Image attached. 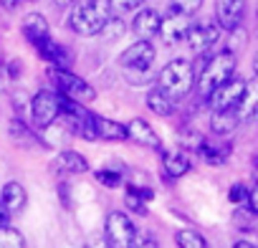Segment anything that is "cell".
I'll use <instances>...</instances> for the list:
<instances>
[{
  "instance_id": "cell-1",
  "label": "cell",
  "mask_w": 258,
  "mask_h": 248,
  "mask_svg": "<svg viewBox=\"0 0 258 248\" xmlns=\"http://www.w3.org/2000/svg\"><path fill=\"white\" fill-rule=\"evenodd\" d=\"M111 8L109 0H81L74 8V13L69 16V26L76 36H99V31L104 28V23L111 18Z\"/></svg>"
},
{
  "instance_id": "cell-2",
  "label": "cell",
  "mask_w": 258,
  "mask_h": 248,
  "mask_svg": "<svg viewBox=\"0 0 258 248\" xmlns=\"http://www.w3.org/2000/svg\"><path fill=\"white\" fill-rule=\"evenodd\" d=\"M119 64L126 74L129 84H150L152 81V66H155V46L150 41H140L132 43L129 48H124V53L119 56Z\"/></svg>"
},
{
  "instance_id": "cell-3",
  "label": "cell",
  "mask_w": 258,
  "mask_h": 248,
  "mask_svg": "<svg viewBox=\"0 0 258 248\" xmlns=\"http://www.w3.org/2000/svg\"><path fill=\"white\" fill-rule=\"evenodd\" d=\"M157 86L172 99V101H180L185 99L192 86H195V69L190 61L185 58H175L170 61L160 74H157Z\"/></svg>"
},
{
  "instance_id": "cell-4",
  "label": "cell",
  "mask_w": 258,
  "mask_h": 248,
  "mask_svg": "<svg viewBox=\"0 0 258 248\" xmlns=\"http://www.w3.org/2000/svg\"><path fill=\"white\" fill-rule=\"evenodd\" d=\"M235 74V53L233 51H220L215 56H210L198 76V91L200 96H210V91H215L223 81H228Z\"/></svg>"
},
{
  "instance_id": "cell-5",
  "label": "cell",
  "mask_w": 258,
  "mask_h": 248,
  "mask_svg": "<svg viewBox=\"0 0 258 248\" xmlns=\"http://www.w3.org/2000/svg\"><path fill=\"white\" fill-rule=\"evenodd\" d=\"M48 76H51V81H53V86H56V91H58L61 96H69V99L81 101V104H89V101H94V99H96L94 86H91V84H86L81 76L71 74L69 69L51 66V69H48Z\"/></svg>"
},
{
  "instance_id": "cell-6",
  "label": "cell",
  "mask_w": 258,
  "mask_h": 248,
  "mask_svg": "<svg viewBox=\"0 0 258 248\" xmlns=\"http://www.w3.org/2000/svg\"><path fill=\"white\" fill-rule=\"evenodd\" d=\"M140 235L135 223L129 220L124 213H109L106 225H104V243L111 248H132L137 245Z\"/></svg>"
},
{
  "instance_id": "cell-7",
  "label": "cell",
  "mask_w": 258,
  "mask_h": 248,
  "mask_svg": "<svg viewBox=\"0 0 258 248\" xmlns=\"http://www.w3.org/2000/svg\"><path fill=\"white\" fill-rule=\"evenodd\" d=\"M245 79H238V76H230L228 81H223L215 91H210L208 96V104L213 111H225V109H238L243 94H245Z\"/></svg>"
},
{
  "instance_id": "cell-8",
  "label": "cell",
  "mask_w": 258,
  "mask_h": 248,
  "mask_svg": "<svg viewBox=\"0 0 258 248\" xmlns=\"http://www.w3.org/2000/svg\"><path fill=\"white\" fill-rule=\"evenodd\" d=\"M31 116H33L36 130H48L58 119V94H53L48 89H41L31 101Z\"/></svg>"
},
{
  "instance_id": "cell-9",
  "label": "cell",
  "mask_w": 258,
  "mask_h": 248,
  "mask_svg": "<svg viewBox=\"0 0 258 248\" xmlns=\"http://www.w3.org/2000/svg\"><path fill=\"white\" fill-rule=\"evenodd\" d=\"M245 13V0H215V23L223 31H238Z\"/></svg>"
},
{
  "instance_id": "cell-10",
  "label": "cell",
  "mask_w": 258,
  "mask_h": 248,
  "mask_svg": "<svg viewBox=\"0 0 258 248\" xmlns=\"http://www.w3.org/2000/svg\"><path fill=\"white\" fill-rule=\"evenodd\" d=\"M190 26H192V16H185V13L172 11L170 16H165V18H162V23H160V36H162V41H165V43H170V46H172V43L185 41V36H187Z\"/></svg>"
},
{
  "instance_id": "cell-11",
  "label": "cell",
  "mask_w": 258,
  "mask_h": 248,
  "mask_svg": "<svg viewBox=\"0 0 258 248\" xmlns=\"http://www.w3.org/2000/svg\"><path fill=\"white\" fill-rule=\"evenodd\" d=\"M198 152H200V157H203L208 165H225L228 157H230V152H233V145H230L225 137H220V135H215V137H203V140L198 142Z\"/></svg>"
},
{
  "instance_id": "cell-12",
  "label": "cell",
  "mask_w": 258,
  "mask_h": 248,
  "mask_svg": "<svg viewBox=\"0 0 258 248\" xmlns=\"http://www.w3.org/2000/svg\"><path fill=\"white\" fill-rule=\"evenodd\" d=\"M220 38V26L218 23H200V26H190L185 41L190 43V48L195 53H205L210 51Z\"/></svg>"
},
{
  "instance_id": "cell-13",
  "label": "cell",
  "mask_w": 258,
  "mask_h": 248,
  "mask_svg": "<svg viewBox=\"0 0 258 248\" xmlns=\"http://www.w3.org/2000/svg\"><path fill=\"white\" fill-rule=\"evenodd\" d=\"M36 51H38V56L43 58V61H48L51 66H58V69H71V56H69V51L58 43V41H53L51 36H46V38H41L36 46H33Z\"/></svg>"
},
{
  "instance_id": "cell-14",
  "label": "cell",
  "mask_w": 258,
  "mask_h": 248,
  "mask_svg": "<svg viewBox=\"0 0 258 248\" xmlns=\"http://www.w3.org/2000/svg\"><path fill=\"white\" fill-rule=\"evenodd\" d=\"M160 23H162V16H160L157 11L147 8V11H140V13L135 16L132 31H135V36H137L140 41H150V38H155V36L160 33Z\"/></svg>"
},
{
  "instance_id": "cell-15",
  "label": "cell",
  "mask_w": 258,
  "mask_h": 248,
  "mask_svg": "<svg viewBox=\"0 0 258 248\" xmlns=\"http://www.w3.org/2000/svg\"><path fill=\"white\" fill-rule=\"evenodd\" d=\"M126 140H135L142 147H152V150H162V142L157 137V132L150 127L145 119H132L126 124Z\"/></svg>"
},
{
  "instance_id": "cell-16",
  "label": "cell",
  "mask_w": 258,
  "mask_h": 248,
  "mask_svg": "<svg viewBox=\"0 0 258 248\" xmlns=\"http://www.w3.org/2000/svg\"><path fill=\"white\" fill-rule=\"evenodd\" d=\"M94 130H96V137L99 140H109V142H121V140H126V124H121V121H114V119H109V116H99V114H94Z\"/></svg>"
},
{
  "instance_id": "cell-17",
  "label": "cell",
  "mask_w": 258,
  "mask_h": 248,
  "mask_svg": "<svg viewBox=\"0 0 258 248\" xmlns=\"http://www.w3.org/2000/svg\"><path fill=\"white\" fill-rule=\"evenodd\" d=\"M240 124V116L235 109H225V111H213V119H210V130L213 135H220V137H228L238 130Z\"/></svg>"
},
{
  "instance_id": "cell-18",
  "label": "cell",
  "mask_w": 258,
  "mask_h": 248,
  "mask_svg": "<svg viewBox=\"0 0 258 248\" xmlns=\"http://www.w3.org/2000/svg\"><path fill=\"white\" fill-rule=\"evenodd\" d=\"M235 111H238L240 121H250L258 116V76H255V81L245 84V94H243Z\"/></svg>"
},
{
  "instance_id": "cell-19",
  "label": "cell",
  "mask_w": 258,
  "mask_h": 248,
  "mask_svg": "<svg viewBox=\"0 0 258 248\" xmlns=\"http://www.w3.org/2000/svg\"><path fill=\"white\" fill-rule=\"evenodd\" d=\"M162 167H165L167 177H182L190 170V157L182 150H170L162 155Z\"/></svg>"
},
{
  "instance_id": "cell-20",
  "label": "cell",
  "mask_w": 258,
  "mask_h": 248,
  "mask_svg": "<svg viewBox=\"0 0 258 248\" xmlns=\"http://www.w3.org/2000/svg\"><path fill=\"white\" fill-rule=\"evenodd\" d=\"M23 36L36 46L41 38L51 36V33H48V21H46L41 13H31V16H26V18H23Z\"/></svg>"
},
{
  "instance_id": "cell-21",
  "label": "cell",
  "mask_w": 258,
  "mask_h": 248,
  "mask_svg": "<svg viewBox=\"0 0 258 248\" xmlns=\"http://www.w3.org/2000/svg\"><path fill=\"white\" fill-rule=\"evenodd\" d=\"M56 167H58L61 172H69V175H81V172L89 170V162H86L84 155H79V152H74V150H66V152H58Z\"/></svg>"
},
{
  "instance_id": "cell-22",
  "label": "cell",
  "mask_w": 258,
  "mask_h": 248,
  "mask_svg": "<svg viewBox=\"0 0 258 248\" xmlns=\"http://www.w3.org/2000/svg\"><path fill=\"white\" fill-rule=\"evenodd\" d=\"M0 198H3V203H6V208H8L11 213L23 210L26 203H28V193H26V188H23L21 182H8V185L3 188V193H0Z\"/></svg>"
},
{
  "instance_id": "cell-23",
  "label": "cell",
  "mask_w": 258,
  "mask_h": 248,
  "mask_svg": "<svg viewBox=\"0 0 258 248\" xmlns=\"http://www.w3.org/2000/svg\"><path fill=\"white\" fill-rule=\"evenodd\" d=\"M147 106H150L157 116H170V114L175 111V101H172L160 86H155V89L147 94Z\"/></svg>"
},
{
  "instance_id": "cell-24",
  "label": "cell",
  "mask_w": 258,
  "mask_h": 248,
  "mask_svg": "<svg viewBox=\"0 0 258 248\" xmlns=\"http://www.w3.org/2000/svg\"><path fill=\"white\" fill-rule=\"evenodd\" d=\"M233 223H235V228H240L245 233L258 230V213H253L250 208H238L233 213Z\"/></svg>"
},
{
  "instance_id": "cell-25",
  "label": "cell",
  "mask_w": 258,
  "mask_h": 248,
  "mask_svg": "<svg viewBox=\"0 0 258 248\" xmlns=\"http://www.w3.org/2000/svg\"><path fill=\"white\" fill-rule=\"evenodd\" d=\"M23 245H26V238L21 235V230L11 225L0 228V248H23Z\"/></svg>"
},
{
  "instance_id": "cell-26",
  "label": "cell",
  "mask_w": 258,
  "mask_h": 248,
  "mask_svg": "<svg viewBox=\"0 0 258 248\" xmlns=\"http://www.w3.org/2000/svg\"><path fill=\"white\" fill-rule=\"evenodd\" d=\"M96 182L99 185H104V188H119L121 182H124V175H121V170H111V167H101V170H96Z\"/></svg>"
},
{
  "instance_id": "cell-27",
  "label": "cell",
  "mask_w": 258,
  "mask_h": 248,
  "mask_svg": "<svg viewBox=\"0 0 258 248\" xmlns=\"http://www.w3.org/2000/svg\"><path fill=\"white\" fill-rule=\"evenodd\" d=\"M175 243L182 245V248H205V245H208V240H205L198 230H177Z\"/></svg>"
},
{
  "instance_id": "cell-28",
  "label": "cell",
  "mask_w": 258,
  "mask_h": 248,
  "mask_svg": "<svg viewBox=\"0 0 258 248\" xmlns=\"http://www.w3.org/2000/svg\"><path fill=\"white\" fill-rule=\"evenodd\" d=\"M11 137H13V142H18V145H33V135H31V130L26 127V124L21 121V119H13L11 121Z\"/></svg>"
},
{
  "instance_id": "cell-29",
  "label": "cell",
  "mask_w": 258,
  "mask_h": 248,
  "mask_svg": "<svg viewBox=\"0 0 258 248\" xmlns=\"http://www.w3.org/2000/svg\"><path fill=\"white\" fill-rule=\"evenodd\" d=\"M106 41H114V38H119L121 33H124V23H121V18H116V16H111L106 23H104V28L99 31Z\"/></svg>"
},
{
  "instance_id": "cell-30",
  "label": "cell",
  "mask_w": 258,
  "mask_h": 248,
  "mask_svg": "<svg viewBox=\"0 0 258 248\" xmlns=\"http://www.w3.org/2000/svg\"><path fill=\"white\" fill-rule=\"evenodd\" d=\"M200 8H203V0H172V11L185 16H195Z\"/></svg>"
},
{
  "instance_id": "cell-31",
  "label": "cell",
  "mask_w": 258,
  "mask_h": 248,
  "mask_svg": "<svg viewBox=\"0 0 258 248\" xmlns=\"http://www.w3.org/2000/svg\"><path fill=\"white\" fill-rule=\"evenodd\" d=\"M248 185H243V182H233L230 185V190H228V200L230 203H235V205H240V203H245L248 200Z\"/></svg>"
},
{
  "instance_id": "cell-32",
  "label": "cell",
  "mask_w": 258,
  "mask_h": 248,
  "mask_svg": "<svg viewBox=\"0 0 258 248\" xmlns=\"http://www.w3.org/2000/svg\"><path fill=\"white\" fill-rule=\"evenodd\" d=\"M145 0H109L111 13H126V11H137Z\"/></svg>"
},
{
  "instance_id": "cell-33",
  "label": "cell",
  "mask_w": 258,
  "mask_h": 248,
  "mask_svg": "<svg viewBox=\"0 0 258 248\" xmlns=\"http://www.w3.org/2000/svg\"><path fill=\"white\" fill-rule=\"evenodd\" d=\"M126 193H129V195H135V198H140L142 203H150V200L155 198V190H152V188H140V185H129Z\"/></svg>"
},
{
  "instance_id": "cell-34",
  "label": "cell",
  "mask_w": 258,
  "mask_h": 248,
  "mask_svg": "<svg viewBox=\"0 0 258 248\" xmlns=\"http://www.w3.org/2000/svg\"><path fill=\"white\" fill-rule=\"evenodd\" d=\"M3 225H11V210L6 208L3 198H0V228H3Z\"/></svg>"
},
{
  "instance_id": "cell-35",
  "label": "cell",
  "mask_w": 258,
  "mask_h": 248,
  "mask_svg": "<svg viewBox=\"0 0 258 248\" xmlns=\"http://www.w3.org/2000/svg\"><path fill=\"white\" fill-rule=\"evenodd\" d=\"M245 203H248V208H250L253 213H258V185L248 193V200H245Z\"/></svg>"
},
{
  "instance_id": "cell-36",
  "label": "cell",
  "mask_w": 258,
  "mask_h": 248,
  "mask_svg": "<svg viewBox=\"0 0 258 248\" xmlns=\"http://www.w3.org/2000/svg\"><path fill=\"white\" fill-rule=\"evenodd\" d=\"M53 3L58 6V8H69V6H74L76 0H53Z\"/></svg>"
},
{
  "instance_id": "cell-37",
  "label": "cell",
  "mask_w": 258,
  "mask_h": 248,
  "mask_svg": "<svg viewBox=\"0 0 258 248\" xmlns=\"http://www.w3.org/2000/svg\"><path fill=\"white\" fill-rule=\"evenodd\" d=\"M0 3H3V6H6L8 11H13V8L18 6V0H0Z\"/></svg>"
},
{
  "instance_id": "cell-38",
  "label": "cell",
  "mask_w": 258,
  "mask_h": 248,
  "mask_svg": "<svg viewBox=\"0 0 258 248\" xmlns=\"http://www.w3.org/2000/svg\"><path fill=\"white\" fill-rule=\"evenodd\" d=\"M233 245H235V248H250L253 243H248V240H238V243H233Z\"/></svg>"
},
{
  "instance_id": "cell-39",
  "label": "cell",
  "mask_w": 258,
  "mask_h": 248,
  "mask_svg": "<svg viewBox=\"0 0 258 248\" xmlns=\"http://www.w3.org/2000/svg\"><path fill=\"white\" fill-rule=\"evenodd\" d=\"M253 71H255V76H258V56H255V61H253Z\"/></svg>"
},
{
  "instance_id": "cell-40",
  "label": "cell",
  "mask_w": 258,
  "mask_h": 248,
  "mask_svg": "<svg viewBox=\"0 0 258 248\" xmlns=\"http://www.w3.org/2000/svg\"><path fill=\"white\" fill-rule=\"evenodd\" d=\"M0 61H3V53H0Z\"/></svg>"
}]
</instances>
